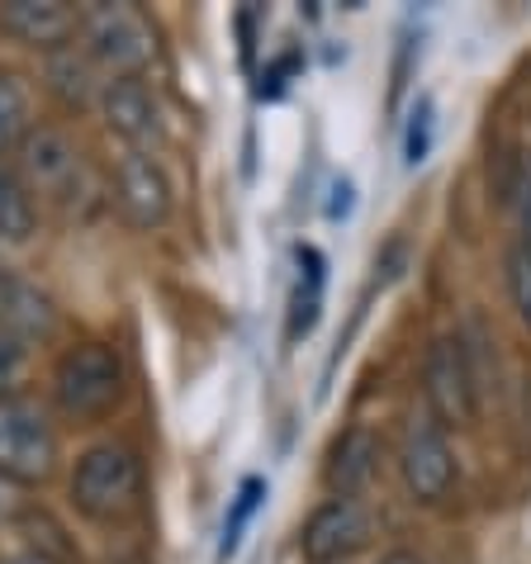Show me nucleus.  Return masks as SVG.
Returning a JSON list of instances; mask_svg holds the SVG:
<instances>
[{
	"mask_svg": "<svg viewBox=\"0 0 531 564\" xmlns=\"http://www.w3.org/2000/svg\"><path fill=\"white\" fill-rule=\"evenodd\" d=\"M72 503L86 522L119 527L143 512V460L123 442H100L76 460Z\"/></svg>",
	"mask_w": 531,
	"mask_h": 564,
	"instance_id": "f257e3e1",
	"label": "nucleus"
},
{
	"mask_svg": "<svg viewBox=\"0 0 531 564\" xmlns=\"http://www.w3.org/2000/svg\"><path fill=\"white\" fill-rule=\"evenodd\" d=\"M76 48L90 57V67L109 82H133L152 67L158 57V34H152L148 14L123 0H100V6L82 10V29H76Z\"/></svg>",
	"mask_w": 531,
	"mask_h": 564,
	"instance_id": "f03ea898",
	"label": "nucleus"
},
{
	"mask_svg": "<svg viewBox=\"0 0 531 564\" xmlns=\"http://www.w3.org/2000/svg\"><path fill=\"white\" fill-rule=\"evenodd\" d=\"M123 360L109 341L67 347L53 366V403L72 422H100L123 403Z\"/></svg>",
	"mask_w": 531,
	"mask_h": 564,
	"instance_id": "7ed1b4c3",
	"label": "nucleus"
},
{
	"mask_svg": "<svg viewBox=\"0 0 531 564\" xmlns=\"http://www.w3.org/2000/svg\"><path fill=\"white\" fill-rule=\"evenodd\" d=\"M399 475L413 503L442 508L456 489V451L446 442V427L432 417V409H413L399 436Z\"/></svg>",
	"mask_w": 531,
	"mask_h": 564,
	"instance_id": "20e7f679",
	"label": "nucleus"
},
{
	"mask_svg": "<svg viewBox=\"0 0 531 564\" xmlns=\"http://www.w3.org/2000/svg\"><path fill=\"white\" fill-rule=\"evenodd\" d=\"M57 469V432L48 413L29 399H0V475L43 484Z\"/></svg>",
	"mask_w": 531,
	"mask_h": 564,
	"instance_id": "39448f33",
	"label": "nucleus"
},
{
	"mask_svg": "<svg viewBox=\"0 0 531 564\" xmlns=\"http://www.w3.org/2000/svg\"><path fill=\"white\" fill-rule=\"evenodd\" d=\"M14 176L24 181L29 195L72 199V191L86 181L82 148L62 129H53V123H39V129H29L20 138V166H14Z\"/></svg>",
	"mask_w": 531,
	"mask_h": 564,
	"instance_id": "423d86ee",
	"label": "nucleus"
},
{
	"mask_svg": "<svg viewBox=\"0 0 531 564\" xmlns=\"http://www.w3.org/2000/svg\"><path fill=\"white\" fill-rule=\"evenodd\" d=\"M423 394H427V409L442 427H470L475 413H479V399H475V384H470V366H465V347H460V333H446L427 347L423 360Z\"/></svg>",
	"mask_w": 531,
	"mask_h": 564,
	"instance_id": "0eeeda50",
	"label": "nucleus"
},
{
	"mask_svg": "<svg viewBox=\"0 0 531 564\" xmlns=\"http://www.w3.org/2000/svg\"><path fill=\"white\" fill-rule=\"evenodd\" d=\"M375 541V517L361 498H327V503L304 522L300 555L308 564H347Z\"/></svg>",
	"mask_w": 531,
	"mask_h": 564,
	"instance_id": "6e6552de",
	"label": "nucleus"
},
{
	"mask_svg": "<svg viewBox=\"0 0 531 564\" xmlns=\"http://www.w3.org/2000/svg\"><path fill=\"white\" fill-rule=\"evenodd\" d=\"M115 205L123 224L138 232H152L171 218V181L158 156L148 152H123L115 162Z\"/></svg>",
	"mask_w": 531,
	"mask_h": 564,
	"instance_id": "1a4fd4ad",
	"label": "nucleus"
},
{
	"mask_svg": "<svg viewBox=\"0 0 531 564\" xmlns=\"http://www.w3.org/2000/svg\"><path fill=\"white\" fill-rule=\"evenodd\" d=\"M100 115H105V129L123 143V152H148L152 156L162 148V138H166L162 105L143 86V76H133V82H105Z\"/></svg>",
	"mask_w": 531,
	"mask_h": 564,
	"instance_id": "9d476101",
	"label": "nucleus"
},
{
	"mask_svg": "<svg viewBox=\"0 0 531 564\" xmlns=\"http://www.w3.org/2000/svg\"><path fill=\"white\" fill-rule=\"evenodd\" d=\"M53 333H57V304L48 300V290H39L34 280L0 265V337L29 351L39 341H48Z\"/></svg>",
	"mask_w": 531,
	"mask_h": 564,
	"instance_id": "9b49d317",
	"label": "nucleus"
},
{
	"mask_svg": "<svg viewBox=\"0 0 531 564\" xmlns=\"http://www.w3.org/2000/svg\"><path fill=\"white\" fill-rule=\"evenodd\" d=\"M0 29L10 39H20L24 48L57 53L72 48L76 29H82V10H72L67 0H6L0 6Z\"/></svg>",
	"mask_w": 531,
	"mask_h": 564,
	"instance_id": "f8f14e48",
	"label": "nucleus"
},
{
	"mask_svg": "<svg viewBox=\"0 0 531 564\" xmlns=\"http://www.w3.org/2000/svg\"><path fill=\"white\" fill-rule=\"evenodd\" d=\"M384 465V442L370 427H347L327 446V465H323V484L333 489V498H361Z\"/></svg>",
	"mask_w": 531,
	"mask_h": 564,
	"instance_id": "ddd939ff",
	"label": "nucleus"
},
{
	"mask_svg": "<svg viewBox=\"0 0 531 564\" xmlns=\"http://www.w3.org/2000/svg\"><path fill=\"white\" fill-rule=\"evenodd\" d=\"M43 82H48L53 96L67 105V109H86V105H100V72L90 67V57L76 48H57L48 53V62H43Z\"/></svg>",
	"mask_w": 531,
	"mask_h": 564,
	"instance_id": "4468645a",
	"label": "nucleus"
},
{
	"mask_svg": "<svg viewBox=\"0 0 531 564\" xmlns=\"http://www.w3.org/2000/svg\"><path fill=\"white\" fill-rule=\"evenodd\" d=\"M300 280H294V294H290V341H300L314 333L318 323V308H323V285H327V265L318 247H300Z\"/></svg>",
	"mask_w": 531,
	"mask_h": 564,
	"instance_id": "2eb2a0df",
	"label": "nucleus"
},
{
	"mask_svg": "<svg viewBox=\"0 0 531 564\" xmlns=\"http://www.w3.org/2000/svg\"><path fill=\"white\" fill-rule=\"evenodd\" d=\"M460 347H465V366H470L475 399H479V409H484V403L494 399V389H498V351H494V333H489V323H484L479 313H470V318H465Z\"/></svg>",
	"mask_w": 531,
	"mask_h": 564,
	"instance_id": "dca6fc26",
	"label": "nucleus"
},
{
	"mask_svg": "<svg viewBox=\"0 0 531 564\" xmlns=\"http://www.w3.org/2000/svg\"><path fill=\"white\" fill-rule=\"evenodd\" d=\"M34 224H39L34 195L24 191V181L14 171L0 166V242H29Z\"/></svg>",
	"mask_w": 531,
	"mask_h": 564,
	"instance_id": "f3484780",
	"label": "nucleus"
},
{
	"mask_svg": "<svg viewBox=\"0 0 531 564\" xmlns=\"http://www.w3.org/2000/svg\"><path fill=\"white\" fill-rule=\"evenodd\" d=\"M20 531H24V541H29V555H39V560H48V564H82V551L67 541V531H62V522H57L53 512L29 508Z\"/></svg>",
	"mask_w": 531,
	"mask_h": 564,
	"instance_id": "a211bd4d",
	"label": "nucleus"
},
{
	"mask_svg": "<svg viewBox=\"0 0 531 564\" xmlns=\"http://www.w3.org/2000/svg\"><path fill=\"white\" fill-rule=\"evenodd\" d=\"M261 503H266V479H242V489H238V498H232V508H228V517H224V541H218V560H228L232 551H238L242 531L252 527V517H257Z\"/></svg>",
	"mask_w": 531,
	"mask_h": 564,
	"instance_id": "6ab92c4d",
	"label": "nucleus"
},
{
	"mask_svg": "<svg viewBox=\"0 0 531 564\" xmlns=\"http://www.w3.org/2000/svg\"><path fill=\"white\" fill-rule=\"evenodd\" d=\"M29 133V90L14 72H0V148Z\"/></svg>",
	"mask_w": 531,
	"mask_h": 564,
	"instance_id": "aec40b11",
	"label": "nucleus"
},
{
	"mask_svg": "<svg viewBox=\"0 0 531 564\" xmlns=\"http://www.w3.org/2000/svg\"><path fill=\"white\" fill-rule=\"evenodd\" d=\"M503 199L512 209V228H518V247L531 257V152L518 156V166H512V176L503 185Z\"/></svg>",
	"mask_w": 531,
	"mask_h": 564,
	"instance_id": "412c9836",
	"label": "nucleus"
},
{
	"mask_svg": "<svg viewBox=\"0 0 531 564\" xmlns=\"http://www.w3.org/2000/svg\"><path fill=\"white\" fill-rule=\"evenodd\" d=\"M508 294H512V308H518L522 327L531 333V257L522 252V247L508 252Z\"/></svg>",
	"mask_w": 531,
	"mask_h": 564,
	"instance_id": "4be33fe9",
	"label": "nucleus"
},
{
	"mask_svg": "<svg viewBox=\"0 0 531 564\" xmlns=\"http://www.w3.org/2000/svg\"><path fill=\"white\" fill-rule=\"evenodd\" d=\"M432 100L423 96L413 105V123H409V133H403V162L418 166V162H427V152H432Z\"/></svg>",
	"mask_w": 531,
	"mask_h": 564,
	"instance_id": "5701e85b",
	"label": "nucleus"
},
{
	"mask_svg": "<svg viewBox=\"0 0 531 564\" xmlns=\"http://www.w3.org/2000/svg\"><path fill=\"white\" fill-rule=\"evenodd\" d=\"M29 508H34L29 503V484L0 475V527H20L29 517Z\"/></svg>",
	"mask_w": 531,
	"mask_h": 564,
	"instance_id": "b1692460",
	"label": "nucleus"
},
{
	"mask_svg": "<svg viewBox=\"0 0 531 564\" xmlns=\"http://www.w3.org/2000/svg\"><path fill=\"white\" fill-rule=\"evenodd\" d=\"M20 370H24V347H14V341L0 337V399H10V389H14V380H20Z\"/></svg>",
	"mask_w": 531,
	"mask_h": 564,
	"instance_id": "393cba45",
	"label": "nucleus"
},
{
	"mask_svg": "<svg viewBox=\"0 0 531 564\" xmlns=\"http://www.w3.org/2000/svg\"><path fill=\"white\" fill-rule=\"evenodd\" d=\"M294 67H300V57H280V62H271V67H266L261 72V96H280V90H285V76L294 72Z\"/></svg>",
	"mask_w": 531,
	"mask_h": 564,
	"instance_id": "a878e982",
	"label": "nucleus"
},
{
	"mask_svg": "<svg viewBox=\"0 0 531 564\" xmlns=\"http://www.w3.org/2000/svg\"><path fill=\"white\" fill-rule=\"evenodd\" d=\"M522 413H518V432H522V446L531 451V380H522Z\"/></svg>",
	"mask_w": 531,
	"mask_h": 564,
	"instance_id": "bb28decb",
	"label": "nucleus"
},
{
	"mask_svg": "<svg viewBox=\"0 0 531 564\" xmlns=\"http://www.w3.org/2000/svg\"><path fill=\"white\" fill-rule=\"evenodd\" d=\"M380 564H427L423 555H413V551H389Z\"/></svg>",
	"mask_w": 531,
	"mask_h": 564,
	"instance_id": "cd10ccee",
	"label": "nucleus"
},
{
	"mask_svg": "<svg viewBox=\"0 0 531 564\" xmlns=\"http://www.w3.org/2000/svg\"><path fill=\"white\" fill-rule=\"evenodd\" d=\"M0 564H48V560H39V555H29V551H20V555H6Z\"/></svg>",
	"mask_w": 531,
	"mask_h": 564,
	"instance_id": "c85d7f7f",
	"label": "nucleus"
}]
</instances>
